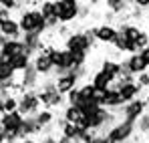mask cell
I'll return each mask as SVG.
<instances>
[{
	"label": "cell",
	"mask_w": 149,
	"mask_h": 143,
	"mask_svg": "<svg viewBox=\"0 0 149 143\" xmlns=\"http://www.w3.org/2000/svg\"><path fill=\"white\" fill-rule=\"evenodd\" d=\"M16 20H18V26H20L22 34H26V32H36V34H42L45 36L49 32L47 20L42 18L38 6H28L24 10H20V14H18Z\"/></svg>",
	"instance_id": "1"
},
{
	"label": "cell",
	"mask_w": 149,
	"mask_h": 143,
	"mask_svg": "<svg viewBox=\"0 0 149 143\" xmlns=\"http://www.w3.org/2000/svg\"><path fill=\"white\" fill-rule=\"evenodd\" d=\"M97 45L93 28H85L79 32H69L65 36V48L71 52H91V48Z\"/></svg>",
	"instance_id": "2"
},
{
	"label": "cell",
	"mask_w": 149,
	"mask_h": 143,
	"mask_svg": "<svg viewBox=\"0 0 149 143\" xmlns=\"http://www.w3.org/2000/svg\"><path fill=\"white\" fill-rule=\"evenodd\" d=\"M38 99H40V105H42V109H58V107H63L67 101H65V95H61L58 91H56V87H54V77H49V79H45L40 85H38Z\"/></svg>",
	"instance_id": "3"
},
{
	"label": "cell",
	"mask_w": 149,
	"mask_h": 143,
	"mask_svg": "<svg viewBox=\"0 0 149 143\" xmlns=\"http://www.w3.org/2000/svg\"><path fill=\"white\" fill-rule=\"evenodd\" d=\"M135 133H137L135 123L119 119L105 135H107V139H109L111 143H127V141H131V139L135 137Z\"/></svg>",
	"instance_id": "4"
},
{
	"label": "cell",
	"mask_w": 149,
	"mask_h": 143,
	"mask_svg": "<svg viewBox=\"0 0 149 143\" xmlns=\"http://www.w3.org/2000/svg\"><path fill=\"white\" fill-rule=\"evenodd\" d=\"M56 4V18L61 26H69L71 22L79 20L81 0H54Z\"/></svg>",
	"instance_id": "5"
},
{
	"label": "cell",
	"mask_w": 149,
	"mask_h": 143,
	"mask_svg": "<svg viewBox=\"0 0 149 143\" xmlns=\"http://www.w3.org/2000/svg\"><path fill=\"white\" fill-rule=\"evenodd\" d=\"M40 109H42V105L38 99V91H22L18 95V113L22 117L36 115Z\"/></svg>",
	"instance_id": "6"
},
{
	"label": "cell",
	"mask_w": 149,
	"mask_h": 143,
	"mask_svg": "<svg viewBox=\"0 0 149 143\" xmlns=\"http://www.w3.org/2000/svg\"><path fill=\"white\" fill-rule=\"evenodd\" d=\"M32 69L38 73V77H42V79H49L52 77V73H54V67H52V61H50V54L47 47L42 48V50H38L34 57H32Z\"/></svg>",
	"instance_id": "7"
},
{
	"label": "cell",
	"mask_w": 149,
	"mask_h": 143,
	"mask_svg": "<svg viewBox=\"0 0 149 143\" xmlns=\"http://www.w3.org/2000/svg\"><path fill=\"white\" fill-rule=\"evenodd\" d=\"M145 111H147V105H145L143 97H139V99H133V101L125 103L119 115H121V119H125V121L137 123V119H139V117H141Z\"/></svg>",
	"instance_id": "8"
},
{
	"label": "cell",
	"mask_w": 149,
	"mask_h": 143,
	"mask_svg": "<svg viewBox=\"0 0 149 143\" xmlns=\"http://www.w3.org/2000/svg\"><path fill=\"white\" fill-rule=\"evenodd\" d=\"M93 32H95L97 43H103V45H113L117 40V36H119L117 24H107V22L99 24V26H93Z\"/></svg>",
	"instance_id": "9"
},
{
	"label": "cell",
	"mask_w": 149,
	"mask_h": 143,
	"mask_svg": "<svg viewBox=\"0 0 149 143\" xmlns=\"http://www.w3.org/2000/svg\"><path fill=\"white\" fill-rule=\"evenodd\" d=\"M38 85H40V77H38V73L32 69V65H30L24 73H20V79H18L20 93H22V91H36Z\"/></svg>",
	"instance_id": "10"
},
{
	"label": "cell",
	"mask_w": 149,
	"mask_h": 143,
	"mask_svg": "<svg viewBox=\"0 0 149 143\" xmlns=\"http://www.w3.org/2000/svg\"><path fill=\"white\" fill-rule=\"evenodd\" d=\"M115 87H117V91H119V95L123 99V103H129V101H133V99H139L141 93H143V89L137 85V81H131V83H123V85H119V83H113Z\"/></svg>",
	"instance_id": "11"
},
{
	"label": "cell",
	"mask_w": 149,
	"mask_h": 143,
	"mask_svg": "<svg viewBox=\"0 0 149 143\" xmlns=\"http://www.w3.org/2000/svg\"><path fill=\"white\" fill-rule=\"evenodd\" d=\"M121 65H123V69L127 73H131L133 77H139L141 73H145V71H149L147 69V65L141 61V57L139 54H129L125 61H121Z\"/></svg>",
	"instance_id": "12"
},
{
	"label": "cell",
	"mask_w": 149,
	"mask_h": 143,
	"mask_svg": "<svg viewBox=\"0 0 149 143\" xmlns=\"http://www.w3.org/2000/svg\"><path fill=\"white\" fill-rule=\"evenodd\" d=\"M0 34H2V36H6L8 40H20L22 30H20V26H18V20L12 16V18H8V20L0 22Z\"/></svg>",
	"instance_id": "13"
},
{
	"label": "cell",
	"mask_w": 149,
	"mask_h": 143,
	"mask_svg": "<svg viewBox=\"0 0 149 143\" xmlns=\"http://www.w3.org/2000/svg\"><path fill=\"white\" fill-rule=\"evenodd\" d=\"M26 48L22 45V40H8L4 47H0V61H6L10 63V59H14L16 54L24 52Z\"/></svg>",
	"instance_id": "14"
},
{
	"label": "cell",
	"mask_w": 149,
	"mask_h": 143,
	"mask_svg": "<svg viewBox=\"0 0 149 143\" xmlns=\"http://www.w3.org/2000/svg\"><path fill=\"white\" fill-rule=\"evenodd\" d=\"M89 83H91L97 91H107V89L115 83V79H113L111 75H107L105 71H101V69H99V71H95L93 75H91V81H89Z\"/></svg>",
	"instance_id": "15"
},
{
	"label": "cell",
	"mask_w": 149,
	"mask_h": 143,
	"mask_svg": "<svg viewBox=\"0 0 149 143\" xmlns=\"http://www.w3.org/2000/svg\"><path fill=\"white\" fill-rule=\"evenodd\" d=\"M30 63H32V54L24 50V52H20V54H16L14 59H10V65H12V69L16 73H24L28 67H30Z\"/></svg>",
	"instance_id": "16"
},
{
	"label": "cell",
	"mask_w": 149,
	"mask_h": 143,
	"mask_svg": "<svg viewBox=\"0 0 149 143\" xmlns=\"http://www.w3.org/2000/svg\"><path fill=\"white\" fill-rule=\"evenodd\" d=\"M105 6H107V12L115 14V18H117L121 12L127 16V14H129V10H131V6H129V2H127V0H105Z\"/></svg>",
	"instance_id": "17"
},
{
	"label": "cell",
	"mask_w": 149,
	"mask_h": 143,
	"mask_svg": "<svg viewBox=\"0 0 149 143\" xmlns=\"http://www.w3.org/2000/svg\"><path fill=\"white\" fill-rule=\"evenodd\" d=\"M83 111L79 109V107H74V105H65L63 107V119L67 121V123H73V125H81V121H83Z\"/></svg>",
	"instance_id": "18"
},
{
	"label": "cell",
	"mask_w": 149,
	"mask_h": 143,
	"mask_svg": "<svg viewBox=\"0 0 149 143\" xmlns=\"http://www.w3.org/2000/svg\"><path fill=\"white\" fill-rule=\"evenodd\" d=\"M14 111H18V95L0 97V115H8Z\"/></svg>",
	"instance_id": "19"
},
{
	"label": "cell",
	"mask_w": 149,
	"mask_h": 143,
	"mask_svg": "<svg viewBox=\"0 0 149 143\" xmlns=\"http://www.w3.org/2000/svg\"><path fill=\"white\" fill-rule=\"evenodd\" d=\"M121 61H117V59H105L103 63H101V71H105L107 75H111L115 81L121 77Z\"/></svg>",
	"instance_id": "20"
},
{
	"label": "cell",
	"mask_w": 149,
	"mask_h": 143,
	"mask_svg": "<svg viewBox=\"0 0 149 143\" xmlns=\"http://www.w3.org/2000/svg\"><path fill=\"white\" fill-rule=\"evenodd\" d=\"M34 119H36V123H38V127L45 131V129H49L50 125L56 121V117H54V113H52L50 109H40V111L34 115Z\"/></svg>",
	"instance_id": "21"
},
{
	"label": "cell",
	"mask_w": 149,
	"mask_h": 143,
	"mask_svg": "<svg viewBox=\"0 0 149 143\" xmlns=\"http://www.w3.org/2000/svg\"><path fill=\"white\" fill-rule=\"evenodd\" d=\"M8 81H16V71L12 69L10 63L0 61V83H8Z\"/></svg>",
	"instance_id": "22"
},
{
	"label": "cell",
	"mask_w": 149,
	"mask_h": 143,
	"mask_svg": "<svg viewBox=\"0 0 149 143\" xmlns=\"http://www.w3.org/2000/svg\"><path fill=\"white\" fill-rule=\"evenodd\" d=\"M149 45V32L147 30H143L141 28V32H139V36L133 40V48H135V52H139V50H143V48Z\"/></svg>",
	"instance_id": "23"
},
{
	"label": "cell",
	"mask_w": 149,
	"mask_h": 143,
	"mask_svg": "<svg viewBox=\"0 0 149 143\" xmlns=\"http://www.w3.org/2000/svg\"><path fill=\"white\" fill-rule=\"evenodd\" d=\"M135 127H137V131H139L141 135H149V111H145V113L137 119Z\"/></svg>",
	"instance_id": "24"
},
{
	"label": "cell",
	"mask_w": 149,
	"mask_h": 143,
	"mask_svg": "<svg viewBox=\"0 0 149 143\" xmlns=\"http://www.w3.org/2000/svg\"><path fill=\"white\" fill-rule=\"evenodd\" d=\"M0 8H6L10 12H20V0H0Z\"/></svg>",
	"instance_id": "25"
},
{
	"label": "cell",
	"mask_w": 149,
	"mask_h": 143,
	"mask_svg": "<svg viewBox=\"0 0 149 143\" xmlns=\"http://www.w3.org/2000/svg\"><path fill=\"white\" fill-rule=\"evenodd\" d=\"M135 81H137V85L145 91V89H149V71H145V73H141L139 77H135Z\"/></svg>",
	"instance_id": "26"
},
{
	"label": "cell",
	"mask_w": 149,
	"mask_h": 143,
	"mask_svg": "<svg viewBox=\"0 0 149 143\" xmlns=\"http://www.w3.org/2000/svg\"><path fill=\"white\" fill-rule=\"evenodd\" d=\"M127 2H129V6H135V8H141V10L149 8V0H127Z\"/></svg>",
	"instance_id": "27"
},
{
	"label": "cell",
	"mask_w": 149,
	"mask_h": 143,
	"mask_svg": "<svg viewBox=\"0 0 149 143\" xmlns=\"http://www.w3.org/2000/svg\"><path fill=\"white\" fill-rule=\"evenodd\" d=\"M137 54L141 57V61H143V63L147 65V69H149V45H147V47H145V48H143V50H139Z\"/></svg>",
	"instance_id": "28"
},
{
	"label": "cell",
	"mask_w": 149,
	"mask_h": 143,
	"mask_svg": "<svg viewBox=\"0 0 149 143\" xmlns=\"http://www.w3.org/2000/svg\"><path fill=\"white\" fill-rule=\"evenodd\" d=\"M89 12H91V6H89V4H81L79 18H81V20H83V18H87V16H89Z\"/></svg>",
	"instance_id": "29"
},
{
	"label": "cell",
	"mask_w": 149,
	"mask_h": 143,
	"mask_svg": "<svg viewBox=\"0 0 149 143\" xmlns=\"http://www.w3.org/2000/svg\"><path fill=\"white\" fill-rule=\"evenodd\" d=\"M93 143H111L109 139H107V135H103V133H99L97 137H95V141Z\"/></svg>",
	"instance_id": "30"
},
{
	"label": "cell",
	"mask_w": 149,
	"mask_h": 143,
	"mask_svg": "<svg viewBox=\"0 0 149 143\" xmlns=\"http://www.w3.org/2000/svg\"><path fill=\"white\" fill-rule=\"evenodd\" d=\"M20 143H40V141H38L36 137H26V139H22Z\"/></svg>",
	"instance_id": "31"
},
{
	"label": "cell",
	"mask_w": 149,
	"mask_h": 143,
	"mask_svg": "<svg viewBox=\"0 0 149 143\" xmlns=\"http://www.w3.org/2000/svg\"><path fill=\"white\" fill-rule=\"evenodd\" d=\"M58 143H74V141H71V139H67V137H61V135H58Z\"/></svg>",
	"instance_id": "32"
},
{
	"label": "cell",
	"mask_w": 149,
	"mask_h": 143,
	"mask_svg": "<svg viewBox=\"0 0 149 143\" xmlns=\"http://www.w3.org/2000/svg\"><path fill=\"white\" fill-rule=\"evenodd\" d=\"M143 101H145V105H147V111H149V89H147V93H145V97H143Z\"/></svg>",
	"instance_id": "33"
},
{
	"label": "cell",
	"mask_w": 149,
	"mask_h": 143,
	"mask_svg": "<svg viewBox=\"0 0 149 143\" xmlns=\"http://www.w3.org/2000/svg\"><path fill=\"white\" fill-rule=\"evenodd\" d=\"M147 10H149V8H147ZM147 14H149V12H147Z\"/></svg>",
	"instance_id": "34"
},
{
	"label": "cell",
	"mask_w": 149,
	"mask_h": 143,
	"mask_svg": "<svg viewBox=\"0 0 149 143\" xmlns=\"http://www.w3.org/2000/svg\"><path fill=\"white\" fill-rule=\"evenodd\" d=\"M145 143H149V141H145Z\"/></svg>",
	"instance_id": "35"
}]
</instances>
